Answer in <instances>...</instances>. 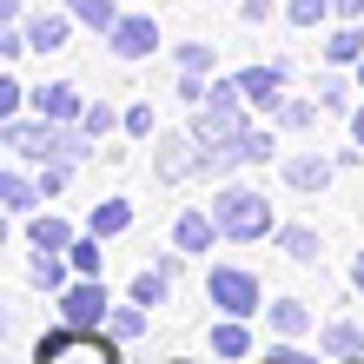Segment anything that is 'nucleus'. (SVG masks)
I'll use <instances>...</instances> for the list:
<instances>
[{
    "mask_svg": "<svg viewBox=\"0 0 364 364\" xmlns=\"http://www.w3.org/2000/svg\"><path fill=\"white\" fill-rule=\"evenodd\" d=\"M285 80H291V67L285 60H265V67H245L239 73V87H245V106L259 119H278V106H285L291 93H285Z\"/></svg>",
    "mask_w": 364,
    "mask_h": 364,
    "instance_id": "6",
    "label": "nucleus"
},
{
    "mask_svg": "<svg viewBox=\"0 0 364 364\" xmlns=\"http://www.w3.org/2000/svg\"><path fill=\"white\" fill-rule=\"evenodd\" d=\"M153 133H159L153 106H146V100H139V106H126V139H153Z\"/></svg>",
    "mask_w": 364,
    "mask_h": 364,
    "instance_id": "31",
    "label": "nucleus"
},
{
    "mask_svg": "<svg viewBox=\"0 0 364 364\" xmlns=\"http://www.w3.org/2000/svg\"><path fill=\"white\" fill-rule=\"evenodd\" d=\"M106 331H113L119 345H139V338H146V305H133V298H126V305H113Z\"/></svg>",
    "mask_w": 364,
    "mask_h": 364,
    "instance_id": "26",
    "label": "nucleus"
},
{
    "mask_svg": "<svg viewBox=\"0 0 364 364\" xmlns=\"http://www.w3.org/2000/svg\"><path fill=\"white\" fill-rule=\"evenodd\" d=\"M73 7H60V14H40V20H27V47L33 53H60V47H73Z\"/></svg>",
    "mask_w": 364,
    "mask_h": 364,
    "instance_id": "12",
    "label": "nucleus"
},
{
    "mask_svg": "<svg viewBox=\"0 0 364 364\" xmlns=\"http://www.w3.org/2000/svg\"><path fill=\"white\" fill-rule=\"evenodd\" d=\"M67 259H73L80 278H106V239H100V232H80V239L67 245Z\"/></svg>",
    "mask_w": 364,
    "mask_h": 364,
    "instance_id": "22",
    "label": "nucleus"
},
{
    "mask_svg": "<svg viewBox=\"0 0 364 364\" xmlns=\"http://www.w3.org/2000/svg\"><path fill=\"white\" fill-rule=\"evenodd\" d=\"M278 173H285V186H291V192L318 199V192L338 179V159H325V153H285V159H278Z\"/></svg>",
    "mask_w": 364,
    "mask_h": 364,
    "instance_id": "9",
    "label": "nucleus"
},
{
    "mask_svg": "<svg viewBox=\"0 0 364 364\" xmlns=\"http://www.w3.org/2000/svg\"><path fill=\"white\" fill-rule=\"evenodd\" d=\"M331 14H338L331 0H285V20H291V27H325Z\"/></svg>",
    "mask_w": 364,
    "mask_h": 364,
    "instance_id": "30",
    "label": "nucleus"
},
{
    "mask_svg": "<svg viewBox=\"0 0 364 364\" xmlns=\"http://www.w3.org/2000/svg\"><path fill=\"white\" fill-rule=\"evenodd\" d=\"M205 298H212L225 318H259V311H265V285H259L245 265H212V272H205Z\"/></svg>",
    "mask_w": 364,
    "mask_h": 364,
    "instance_id": "3",
    "label": "nucleus"
},
{
    "mask_svg": "<svg viewBox=\"0 0 364 364\" xmlns=\"http://www.w3.org/2000/svg\"><path fill=\"white\" fill-rule=\"evenodd\" d=\"M179 364H192V358H179Z\"/></svg>",
    "mask_w": 364,
    "mask_h": 364,
    "instance_id": "39",
    "label": "nucleus"
},
{
    "mask_svg": "<svg viewBox=\"0 0 364 364\" xmlns=\"http://www.w3.org/2000/svg\"><path fill=\"white\" fill-rule=\"evenodd\" d=\"M265 331L272 338H305L311 331V305L305 298H272L265 305Z\"/></svg>",
    "mask_w": 364,
    "mask_h": 364,
    "instance_id": "14",
    "label": "nucleus"
},
{
    "mask_svg": "<svg viewBox=\"0 0 364 364\" xmlns=\"http://www.w3.org/2000/svg\"><path fill=\"white\" fill-rule=\"evenodd\" d=\"M345 364H364V358H345Z\"/></svg>",
    "mask_w": 364,
    "mask_h": 364,
    "instance_id": "38",
    "label": "nucleus"
},
{
    "mask_svg": "<svg viewBox=\"0 0 364 364\" xmlns=\"http://www.w3.org/2000/svg\"><path fill=\"white\" fill-rule=\"evenodd\" d=\"M73 278H80V272H73V259H67V252L27 245V285H40V291H53V298H60V291L73 285Z\"/></svg>",
    "mask_w": 364,
    "mask_h": 364,
    "instance_id": "10",
    "label": "nucleus"
},
{
    "mask_svg": "<svg viewBox=\"0 0 364 364\" xmlns=\"http://www.w3.org/2000/svg\"><path fill=\"white\" fill-rule=\"evenodd\" d=\"M219 239H225V232H219V219H212V205H205V212L192 205V212H179V219H173V245L192 252V259H199V252H212Z\"/></svg>",
    "mask_w": 364,
    "mask_h": 364,
    "instance_id": "11",
    "label": "nucleus"
},
{
    "mask_svg": "<svg viewBox=\"0 0 364 364\" xmlns=\"http://www.w3.org/2000/svg\"><path fill=\"white\" fill-rule=\"evenodd\" d=\"M338 7V20H364V0H331Z\"/></svg>",
    "mask_w": 364,
    "mask_h": 364,
    "instance_id": "34",
    "label": "nucleus"
},
{
    "mask_svg": "<svg viewBox=\"0 0 364 364\" xmlns=\"http://www.w3.org/2000/svg\"><path fill=\"white\" fill-rule=\"evenodd\" d=\"M126 298L153 311V305H166V298H173V278H166V272L153 265V272H139V278H133V291H126Z\"/></svg>",
    "mask_w": 364,
    "mask_h": 364,
    "instance_id": "27",
    "label": "nucleus"
},
{
    "mask_svg": "<svg viewBox=\"0 0 364 364\" xmlns=\"http://www.w3.org/2000/svg\"><path fill=\"white\" fill-rule=\"evenodd\" d=\"M40 179H27V173H0V205L14 212V219H27V212H40Z\"/></svg>",
    "mask_w": 364,
    "mask_h": 364,
    "instance_id": "18",
    "label": "nucleus"
},
{
    "mask_svg": "<svg viewBox=\"0 0 364 364\" xmlns=\"http://www.w3.org/2000/svg\"><path fill=\"white\" fill-rule=\"evenodd\" d=\"M351 291H364V252L351 259Z\"/></svg>",
    "mask_w": 364,
    "mask_h": 364,
    "instance_id": "36",
    "label": "nucleus"
},
{
    "mask_svg": "<svg viewBox=\"0 0 364 364\" xmlns=\"http://www.w3.org/2000/svg\"><path fill=\"white\" fill-rule=\"evenodd\" d=\"M80 126H87L93 139H113V133H126V113L106 106V100H87V119H80Z\"/></svg>",
    "mask_w": 364,
    "mask_h": 364,
    "instance_id": "28",
    "label": "nucleus"
},
{
    "mask_svg": "<svg viewBox=\"0 0 364 364\" xmlns=\"http://www.w3.org/2000/svg\"><path fill=\"white\" fill-rule=\"evenodd\" d=\"M33 364H126V345L113 331H80V325H60L33 345Z\"/></svg>",
    "mask_w": 364,
    "mask_h": 364,
    "instance_id": "2",
    "label": "nucleus"
},
{
    "mask_svg": "<svg viewBox=\"0 0 364 364\" xmlns=\"http://www.w3.org/2000/svg\"><path fill=\"white\" fill-rule=\"evenodd\" d=\"M33 113L40 119H87V100H80V87L53 80V87H33Z\"/></svg>",
    "mask_w": 364,
    "mask_h": 364,
    "instance_id": "13",
    "label": "nucleus"
},
{
    "mask_svg": "<svg viewBox=\"0 0 364 364\" xmlns=\"http://www.w3.org/2000/svg\"><path fill=\"white\" fill-rule=\"evenodd\" d=\"M351 73H358V87H364V60H358V67H351Z\"/></svg>",
    "mask_w": 364,
    "mask_h": 364,
    "instance_id": "37",
    "label": "nucleus"
},
{
    "mask_svg": "<svg viewBox=\"0 0 364 364\" xmlns=\"http://www.w3.org/2000/svg\"><path fill=\"white\" fill-rule=\"evenodd\" d=\"M318 113H325V100H305V93H291L285 106H278V133H311V126H318Z\"/></svg>",
    "mask_w": 364,
    "mask_h": 364,
    "instance_id": "23",
    "label": "nucleus"
},
{
    "mask_svg": "<svg viewBox=\"0 0 364 364\" xmlns=\"http://www.w3.org/2000/svg\"><path fill=\"white\" fill-rule=\"evenodd\" d=\"M212 219L232 245H259V239H278V219H272V199L252 186H219L212 192Z\"/></svg>",
    "mask_w": 364,
    "mask_h": 364,
    "instance_id": "1",
    "label": "nucleus"
},
{
    "mask_svg": "<svg viewBox=\"0 0 364 364\" xmlns=\"http://www.w3.org/2000/svg\"><path fill=\"white\" fill-rule=\"evenodd\" d=\"M60 7H73V20L93 33H113V20H119V0H60Z\"/></svg>",
    "mask_w": 364,
    "mask_h": 364,
    "instance_id": "24",
    "label": "nucleus"
},
{
    "mask_svg": "<svg viewBox=\"0 0 364 364\" xmlns=\"http://www.w3.org/2000/svg\"><path fill=\"white\" fill-rule=\"evenodd\" d=\"M87 232H100V239H119V232H133V199H100L87 212Z\"/></svg>",
    "mask_w": 364,
    "mask_h": 364,
    "instance_id": "21",
    "label": "nucleus"
},
{
    "mask_svg": "<svg viewBox=\"0 0 364 364\" xmlns=\"http://www.w3.org/2000/svg\"><path fill=\"white\" fill-rule=\"evenodd\" d=\"M205 166V153H199V133H153V179H166V186H179V179H192Z\"/></svg>",
    "mask_w": 364,
    "mask_h": 364,
    "instance_id": "5",
    "label": "nucleus"
},
{
    "mask_svg": "<svg viewBox=\"0 0 364 364\" xmlns=\"http://www.w3.org/2000/svg\"><path fill=\"white\" fill-rule=\"evenodd\" d=\"M106 53H113V60H146V53H159V20H153V14H119L113 33H106Z\"/></svg>",
    "mask_w": 364,
    "mask_h": 364,
    "instance_id": "7",
    "label": "nucleus"
},
{
    "mask_svg": "<svg viewBox=\"0 0 364 364\" xmlns=\"http://www.w3.org/2000/svg\"><path fill=\"white\" fill-rule=\"evenodd\" d=\"M80 239L73 219H60V212H27V245H47V252H67Z\"/></svg>",
    "mask_w": 364,
    "mask_h": 364,
    "instance_id": "15",
    "label": "nucleus"
},
{
    "mask_svg": "<svg viewBox=\"0 0 364 364\" xmlns=\"http://www.w3.org/2000/svg\"><path fill=\"white\" fill-rule=\"evenodd\" d=\"M265 364H305V351H291V338H278V351H272Z\"/></svg>",
    "mask_w": 364,
    "mask_h": 364,
    "instance_id": "33",
    "label": "nucleus"
},
{
    "mask_svg": "<svg viewBox=\"0 0 364 364\" xmlns=\"http://www.w3.org/2000/svg\"><path fill=\"white\" fill-rule=\"evenodd\" d=\"M245 351H252L245 318H225V311H219V325H212V358H219V364H239Z\"/></svg>",
    "mask_w": 364,
    "mask_h": 364,
    "instance_id": "19",
    "label": "nucleus"
},
{
    "mask_svg": "<svg viewBox=\"0 0 364 364\" xmlns=\"http://www.w3.org/2000/svg\"><path fill=\"white\" fill-rule=\"evenodd\" d=\"M318 100H325V113H351V80H345V67H325L318 73Z\"/></svg>",
    "mask_w": 364,
    "mask_h": 364,
    "instance_id": "25",
    "label": "nucleus"
},
{
    "mask_svg": "<svg viewBox=\"0 0 364 364\" xmlns=\"http://www.w3.org/2000/svg\"><path fill=\"white\" fill-rule=\"evenodd\" d=\"M53 305H60V325H80V331H106V318H113L106 278H73V285L60 291Z\"/></svg>",
    "mask_w": 364,
    "mask_h": 364,
    "instance_id": "4",
    "label": "nucleus"
},
{
    "mask_svg": "<svg viewBox=\"0 0 364 364\" xmlns=\"http://www.w3.org/2000/svg\"><path fill=\"white\" fill-rule=\"evenodd\" d=\"M318 351L338 358V364H345V358H364V325H351V318H331V325L318 331Z\"/></svg>",
    "mask_w": 364,
    "mask_h": 364,
    "instance_id": "17",
    "label": "nucleus"
},
{
    "mask_svg": "<svg viewBox=\"0 0 364 364\" xmlns=\"http://www.w3.org/2000/svg\"><path fill=\"white\" fill-rule=\"evenodd\" d=\"M173 67L179 73H212V40H179V47H173Z\"/></svg>",
    "mask_w": 364,
    "mask_h": 364,
    "instance_id": "29",
    "label": "nucleus"
},
{
    "mask_svg": "<svg viewBox=\"0 0 364 364\" xmlns=\"http://www.w3.org/2000/svg\"><path fill=\"white\" fill-rule=\"evenodd\" d=\"M239 20H245V27H265V20H272V0H239Z\"/></svg>",
    "mask_w": 364,
    "mask_h": 364,
    "instance_id": "32",
    "label": "nucleus"
},
{
    "mask_svg": "<svg viewBox=\"0 0 364 364\" xmlns=\"http://www.w3.org/2000/svg\"><path fill=\"white\" fill-rule=\"evenodd\" d=\"M351 139H358V146H364V100H358V106H351Z\"/></svg>",
    "mask_w": 364,
    "mask_h": 364,
    "instance_id": "35",
    "label": "nucleus"
},
{
    "mask_svg": "<svg viewBox=\"0 0 364 364\" xmlns=\"http://www.w3.org/2000/svg\"><path fill=\"white\" fill-rule=\"evenodd\" d=\"M278 252H285L291 265H318L325 259V239H318L311 225H278Z\"/></svg>",
    "mask_w": 364,
    "mask_h": 364,
    "instance_id": "20",
    "label": "nucleus"
},
{
    "mask_svg": "<svg viewBox=\"0 0 364 364\" xmlns=\"http://www.w3.org/2000/svg\"><path fill=\"white\" fill-rule=\"evenodd\" d=\"M358 60H364V27L358 20H338L325 33V67H358Z\"/></svg>",
    "mask_w": 364,
    "mask_h": 364,
    "instance_id": "16",
    "label": "nucleus"
},
{
    "mask_svg": "<svg viewBox=\"0 0 364 364\" xmlns=\"http://www.w3.org/2000/svg\"><path fill=\"white\" fill-rule=\"evenodd\" d=\"M192 133H199V146H225L252 133V106H192Z\"/></svg>",
    "mask_w": 364,
    "mask_h": 364,
    "instance_id": "8",
    "label": "nucleus"
}]
</instances>
